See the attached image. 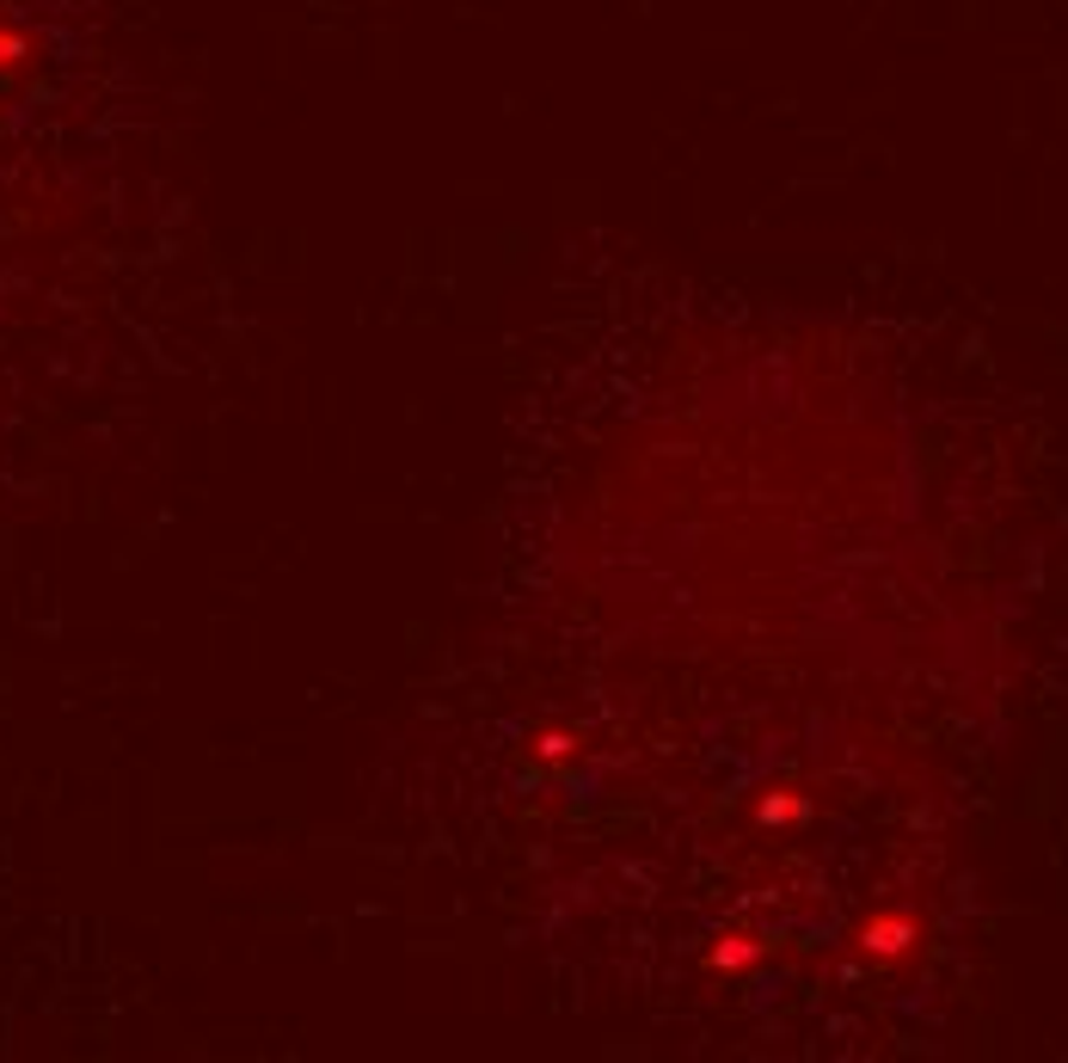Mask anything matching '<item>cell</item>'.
Masks as SVG:
<instances>
[{"instance_id": "obj_1", "label": "cell", "mask_w": 1068, "mask_h": 1063, "mask_svg": "<svg viewBox=\"0 0 1068 1063\" xmlns=\"http://www.w3.org/2000/svg\"><path fill=\"white\" fill-rule=\"evenodd\" d=\"M756 959H761V940L749 935V928H731V935L712 947V965H719V971H749Z\"/></svg>"}, {"instance_id": "obj_5", "label": "cell", "mask_w": 1068, "mask_h": 1063, "mask_svg": "<svg viewBox=\"0 0 1068 1063\" xmlns=\"http://www.w3.org/2000/svg\"><path fill=\"white\" fill-rule=\"evenodd\" d=\"M535 756H541V763H565V756H572V732H541L535 738Z\"/></svg>"}, {"instance_id": "obj_4", "label": "cell", "mask_w": 1068, "mask_h": 1063, "mask_svg": "<svg viewBox=\"0 0 1068 1063\" xmlns=\"http://www.w3.org/2000/svg\"><path fill=\"white\" fill-rule=\"evenodd\" d=\"M32 56V44H25V32H13V25H0V68H19Z\"/></svg>"}, {"instance_id": "obj_2", "label": "cell", "mask_w": 1068, "mask_h": 1063, "mask_svg": "<svg viewBox=\"0 0 1068 1063\" xmlns=\"http://www.w3.org/2000/svg\"><path fill=\"white\" fill-rule=\"evenodd\" d=\"M860 940H866V953H903L909 923H903V916H872V923L860 928Z\"/></svg>"}, {"instance_id": "obj_3", "label": "cell", "mask_w": 1068, "mask_h": 1063, "mask_svg": "<svg viewBox=\"0 0 1068 1063\" xmlns=\"http://www.w3.org/2000/svg\"><path fill=\"white\" fill-rule=\"evenodd\" d=\"M761 818H768V824H799V818H805V799H799V793L768 799V805H761Z\"/></svg>"}]
</instances>
